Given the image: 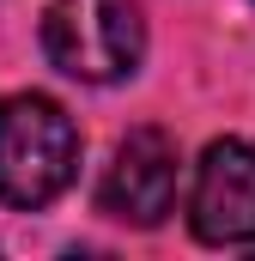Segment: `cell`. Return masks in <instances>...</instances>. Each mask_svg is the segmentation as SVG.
Listing matches in <instances>:
<instances>
[{
  "label": "cell",
  "instance_id": "cell-3",
  "mask_svg": "<svg viewBox=\"0 0 255 261\" xmlns=\"http://www.w3.org/2000/svg\"><path fill=\"white\" fill-rule=\"evenodd\" d=\"M176 176H183L176 140L158 128H134L97 182V206L122 225H158L176 206Z\"/></svg>",
  "mask_w": 255,
  "mask_h": 261
},
{
  "label": "cell",
  "instance_id": "cell-2",
  "mask_svg": "<svg viewBox=\"0 0 255 261\" xmlns=\"http://www.w3.org/2000/svg\"><path fill=\"white\" fill-rule=\"evenodd\" d=\"M43 49L85 85L128 79L146 49L140 0H43Z\"/></svg>",
  "mask_w": 255,
  "mask_h": 261
},
{
  "label": "cell",
  "instance_id": "cell-1",
  "mask_svg": "<svg viewBox=\"0 0 255 261\" xmlns=\"http://www.w3.org/2000/svg\"><path fill=\"white\" fill-rule=\"evenodd\" d=\"M79 170V128L55 97H6L0 103V200L49 206Z\"/></svg>",
  "mask_w": 255,
  "mask_h": 261
},
{
  "label": "cell",
  "instance_id": "cell-4",
  "mask_svg": "<svg viewBox=\"0 0 255 261\" xmlns=\"http://www.w3.org/2000/svg\"><path fill=\"white\" fill-rule=\"evenodd\" d=\"M189 225L200 243H255V146L219 140L194 164Z\"/></svg>",
  "mask_w": 255,
  "mask_h": 261
}]
</instances>
